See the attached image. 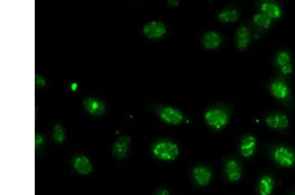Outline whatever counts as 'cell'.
Here are the masks:
<instances>
[{
    "mask_svg": "<svg viewBox=\"0 0 295 195\" xmlns=\"http://www.w3.org/2000/svg\"><path fill=\"white\" fill-rule=\"evenodd\" d=\"M158 114L163 122L170 125H179L183 122V112L172 106H164L158 110Z\"/></svg>",
    "mask_w": 295,
    "mask_h": 195,
    "instance_id": "obj_3",
    "label": "cell"
},
{
    "mask_svg": "<svg viewBox=\"0 0 295 195\" xmlns=\"http://www.w3.org/2000/svg\"><path fill=\"white\" fill-rule=\"evenodd\" d=\"M275 61L281 73L283 75H288L292 73L293 69H292L291 57L287 51L279 52L275 58Z\"/></svg>",
    "mask_w": 295,
    "mask_h": 195,
    "instance_id": "obj_11",
    "label": "cell"
},
{
    "mask_svg": "<svg viewBox=\"0 0 295 195\" xmlns=\"http://www.w3.org/2000/svg\"><path fill=\"white\" fill-rule=\"evenodd\" d=\"M73 165L75 170L80 175H88L93 171L92 162L85 155H79L76 157Z\"/></svg>",
    "mask_w": 295,
    "mask_h": 195,
    "instance_id": "obj_13",
    "label": "cell"
},
{
    "mask_svg": "<svg viewBox=\"0 0 295 195\" xmlns=\"http://www.w3.org/2000/svg\"><path fill=\"white\" fill-rule=\"evenodd\" d=\"M251 42L250 30L246 27L242 26L238 28L236 34V42L238 49H245L249 46Z\"/></svg>",
    "mask_w": 295,
    "mask_h": 195,
    "instance_id": "obj_16",
    "label": "cell"
},
{
    "mask_svg": "<svg viewBox=\"0 0 295 195\" xmlns=\"http://www.w3.org/2000/svg\"><path fill=\"white\" fill-rule=\"evenodd\" d=\"M274 157L275 161L283 167H290L294 164L295 156L293 152L287 147H277L274 152Z\"/></svg>",
    "mask_w": 295,
    "mask_h": 195,
    "instance_id": "obj_7",
    "label": "cell"
},
{
    "mask_svg": "<svg viewBox=\"0 0 295 195\" xmlns=\"http://www.w3.org/2000/svg\"><path fill=\"white\" fill-rule=\"evenodd\" d=\"M168 4L169 6H170V7L175 8L177 7V6L179 5V2L177 1V0H175V1H174V0H171V1L168 2Z\"/></svg>",
    "mask_w": 295,
    "mask_h": 195,
    "instance_id": "obj_23",
    "label": "cell"
},
{
    "mask_svg": "<svg viewBox=\"0 0 295 195\" xmlns=\"http://www.w3.org/2000/svg\"><path fill=\"white\" fill-rule=\"evenodd\" d=\"M83 106L86 111L91 115L101 116L106 112L105 103L95 97H86L83 101Z\"/></svg>",
    "mask_w": 295,
    "mask_h": 195,
    "instance_id": "obj_5",
    "label": "cell"
},
{
    "mask_svg": "<svg viewBox=\"0 0 295 195\" xmlns=\"http://www.w3.org/2000/svg\"><path fill=\"white\" fill-rule=\"evenodd\" d=\"M266 125L274 129H285L289 124V120L285 114L275 113L271 114L266 118Z\"/></svg>",
    "mask_w": 295,
    "mask_h": 195,
    "instance_id": "obj_9",
    "label": "cell"
},
{
    "mask_svg": "<svg viewBox=\"0 0 295 195\" xmlns=\"http://www.w3.org/2000/svg\"><path fill=\"white\" fill-rule=\"evenodd\" d=\"M225 173L229 180L232 182L238 181L242 177V168L236 160H229L226 163Z\"/></svg>",
    "mask_w": 295,
    "mask_h": 195,
    "instance_id": "obj_15",
    "label": "cell"
},
{
    "mask_svg": "<svg viewBox=\"0 0 295 195\" xmlns=\"http://www.w3.org/2000/svg\"><path fill=\"white\" fill-rule=\"evenodd\" d=\"M192 175L195 181L201 187H206L211 181L212 172L205 166H196L192 171Z\"/></svg>",
    "mask_w": 295,
    "mask_h": 195,
    "instance_id": "obj_8",
    "label": "cell"
},
{
    "mask_svg": "<svg viewBox=\"0 0 295 195\" xmlns=\"http://www.w3.org/2000/svg\"><path fill=\"white\" fill-rule=\"evenodd\" d=\"M52 136L54 141L58 144H63L66 139L64 127L59 123L55 124L52 129Z\"/></svg>",
    "mask_w": 295,
    "mask_h": 195,
    "instance_id": "obj_21",
    "label": "cell"
},
{
    "mask_svg": "<svg viewBox=\"0 0 295 195\" xmlns=\"http://www.w3.org/2000/svg\"><path fill=\"white\" fill-rule=\"evenodd\" d=\"M143 34L149 39L158 40L166 35L168 28L166 24L160 21H151L144 26Z\"/></svg>",
    "mask_w": 295,
    "mask_h": 195,
    "instance_id": "obj_4",
    "label": "cell"
},
{
    "mask_svg": "<svg viewBox=\"0 0 295 195\" xmlns=\"http://www.w3.org/2000/svg\"><path fill=\"white\" fill-rule=\"evenodd\" d=\"M260 10L262 14L267 15L271 19L281 18L282 11L277 4L272 2H264L260 5Z\"/></svg>",
    "mask_w": 295,
    "mask_h": 195,
    "instance_id": "obj_17",
    "label": "cell"
},
{
    "mask_svg": "<svg viewBox=\"0 0 295 195\" xmlns=\"http://www.w3.org/2000/svg\"><path fill=\"white\" fill-rule=\"evenodd\" d=\"M274 187V179L270 175H264L260 179L258 190L260 195H270Z\"/></svg>",
    "mask_w": 295,
    "mask_h": 195,
    "instance_id": "obj_19",
    "label": "cell"
},
{
    "mask_svg": "<svg viewBox=\"0 0 295 195\" xmlns=\"http://www.w3.org/2000/svg\"><path fill=\"white\" fill-rule=\"evenodd\" d=\"M253 21L257 27L264 30L268 29L272 23V19L262 13L254 15Z\"/></svg>",
    "mask_w": 295,
    "mask_h": 195,
    "instance_id": "obj_20",
    "label": "cell"
},
{
    "mask_svg": "<svg viewBox=\"0 0 295 195\" xmlns=\"http://www.w3.org/2000/svg\"><path fill=\"white\" fill-rule=\"evenodd\" d=\"M257 148V140L253 136H247L242 139L240 144V152L243 157H252Z\"/></svg>",
    "mask_w": 295,
    "mask_h": 195,
    "instance_id": "obj_14",
    "label": "cell"
},
{
    "mask_svg": "<svg viewBox=\"0 0 295 195\" xmlns=\"http://www.w3.org/2000/svg\"><path fill=\"white\" fill-rule=\"evenodd\" d=\"M153 153L156 158L163 161H173L179 156V148L171 141H160L154 145Z\"/></svg>",
    "mask_w": 295,
    "mask_h": 195,
    "instance_id": "obj_1",
    "label": "cell"
},
{
    "mask_svg": "<svg viewBox=\"0 0 295 195\" xmlns=\"http://www.w3.org/2000/svg\"><path fill=\"white\" fill-rule=\"evenodd\" d=\"M222 37L215 31L206 32L202 38L203 47L208 50H214L218 48L222 44Z\"/></svg>",
    "mask_w": 295,
    "mask_h": 195,
    "instance_id": "obj_10",
    "label": "cell"
},
{
    "mask_svg": "<svg viewBox=\"0 0 295 195\" xmlns=\"http://www.w3.org/2000/svg\"><path fill=\"white\" fill-rule=\"evenodd\" d=\"M155 195H171V194L167 188H161L158 190Z\"/></svg>",
    "mask_w": 295,
    "mask_h": 195,
    "instance_id": "obj_22",
    "label": "cell"
},
{
    "mask_svg": "<svg viewBox=\"0 0 295 195\" xmlns=\"http://www.w3.org/2000/svg\"><path fill=\"white\" fill-rule=\"evenodd\" d=\"M240 17V12L236 9L227 8L221 11L217 17L220 23L229 24L235 23Z\"/></svg>",
    "mask_w": 295,
    "mask_h": 195,
    "instance_id": "obj_18",
    "label": "cell"
},
{
    "mask_svg": "<svg viewBox=\"0 0 295 195\" xmlns=\"http://www.w3.org/2000/svg\"><path fill=\"white\" fill-rule=\"evenodd\" d=\"M271 94L279 100H285L289 95V88L285 82L276 80L271 84L270 87Z\"/></svg>",
    "mask_w": 295,
    "mask_h": 195,
    "instance_id": "obj_12",
    "label": "cell"
},
{
    "mask_svg": "<svg viewBox=\"0 0 295 195\" xmlns=\"http://www.w3.org/2000/svg\"><path fill=\"white\" fill-rule=\"evenodd\" d=\"M206 123L214 129L224 128L229 123L230 117L228 112L220 108H211L208 109L204 114Z\"/></svg>",
    "mask_w": 295,
    "mask_h": 195,
    "instance_id": "obj_2",
    "label": "cell"
},
{
    "mask_svg": "<svg viewBox=\"0 0 295 195\" xmlns=\"http://www.w3.org/2000/svg\"><path fill=\"white\" fill-rule=\"evenodd\" d=\"M131 140L129 136H123L114 143L112 147V155L115 159L122 160L126 157L131 147Z\"/></svg>",
    "mask_w": 295,
    "mask_h": 195,
    "instance_id": "obj_6",
    "label": "cell"
}]
</instances>
